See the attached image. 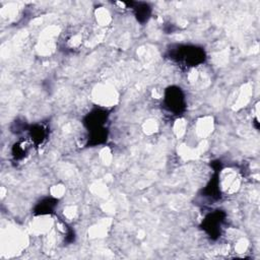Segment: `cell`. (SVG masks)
Returning <instances> with one entry per match:
<instances>
[{
    "instance_id": "6da1fadb",
    "label": "cell",
    "mask_w": 260,
    "mask_h": 260,
    "mask_svg": "<svg viewBox=\"0 0 260 260\" xmlns=\"http://www.w3.org/2000/svg\"><path fill=\"white\" fill-rule=\"evenodd\" d=\"M109 118L107 110L95 108L89 112L83 119V124L88 130L87 145H99L106 142L108 137V130L106 123Z\"/></svg>"
},
{
    "instance_id": "277c9868",
    "label": "cell",
    "mask_w": 260,
    "mask_h": 260,
    "mask_svg": "<svg viewBox=\"0 0 260 260\" xmlns=\"http://www.w3.org/2000/svg\"><path fill=\"white\" fill-rule=\"evenodd\" d=\"M225 219V212L222 210H215L205 216L201 223V229L212 240H216L220 237L221 226Z\"/></svg>"
},
{
    "instance_id": "8992f818",
    "label": "cell",
    "mask_w": 260,
    "mask_h": 260,
    "mask_svg": "<svg viewBox=\"0 0 260 260\" xmlns=\"http://www.w3.org/2000/svg\"><path fill=\"white\" fill-rule=\"evenodd\" d=\"M128 4H130V6L134 9L135 16L139 22L144 23L145 21L148 20L151 14V8L147 3L139 2V3H128Z\"/></svg>"
},
{
    "instance_id": "3957f363",
    "label": "cell",
    "mask_w": 260,
    "mask_h": 260,
    "mask_svg": "<svg viewBox=\"0 0 260 260\" xmlns=\"http://www.w3.org/2000/svg\"><path fill=\"white\" fill-rule=\"evenodd\" d=\"M164 105L174 115H181L186 109L185 95L178 86H169L165 91Z\"/></svg>"
},
{
    "instance_id": "7a4b0ae2",
    "label": "cell",
    "mask_w": 260,
    "mask_h": 260,
    "mask_svg": "<svg viewBox=\"0 0 260 260\" xmlns=\"http://www.w3.org/2000/svg\"><path fill=\"white\" fill-rule=\"evenodd\" d=\"M169 57L186 67H195L202 64L206 59L203 48L195 45H180L170 50Z\"/></svg>"
},
{
    "instance_id": "5b68a950",
    "label": "cell",
    "mask_w": 260,
    "mask_h": 260,
    "mask_svg": "<svg viewBox=\"0 0 260 260\" xmlns=\"http://www.w3.org/2000/svg\"><path fill=\"white\" fill-rule=\"evenodd\" d=\"M58 204V199L54 197H46L43 198L34 208V213L36 215H44V214H50L54 211L55 207Z\"/></svg>"
},
{
    "instance_id": "52a82bcc",
    "label": "cell",
    "mask_w": 260,
    "mask_h": 260,
    "mask_svg": "<svg viewBox=\"0 0 260 260\" xmlns=\"http://www.w3.org/2000/svg\"><path fill=\"white\" fill-rule=\"evenodd\" d=\"M29 135L31 137V140L35 144H41L47 136V129L40 124L34 125L29 128Z\"/></svg>"
}]
</instances>
